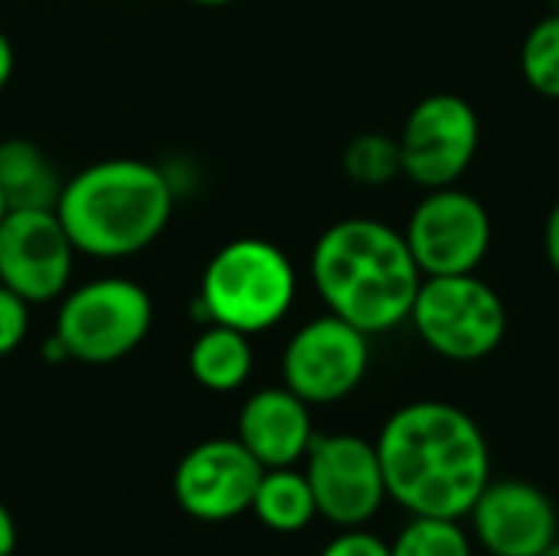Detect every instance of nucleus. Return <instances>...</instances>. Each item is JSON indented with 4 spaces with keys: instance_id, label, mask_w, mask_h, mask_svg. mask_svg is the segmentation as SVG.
<instances>
[{
    "instance_id": "obj_18",
    "label": "nucleus",
    "mask_w": 559,
    "mask_h": 556,
    "mask_svg": "<svg viewBox=\"0 0 559 556\" xmlns=\"http://www.w3.org/2000/svg\"><path fill=\"white\" fill-rule=\"evenodd\" d=\"M344 174L357 187H386L403 174V157H400V141L380 131H364L344 147Z\"/></svg>"
},
{
    "instance_id": "obj_2",
    "label": "nucleus",
    "mask_w": 559,
    "mask_h": 556,
    "mask_svg": "<svg viewBox=\"0 0 559 556\" xmlns=\"http://www.w3.org/2000/svg\"><path fill=\"white\" fill-rule=\"evenodd\" d=\"M311 282L331 315L364 334H386L409 321L423 272L400 229L350 216L318 236Z\"/></svg>"
},
{
    "instance_id": "obj_7",
    "label": "nucleus",
    "mask_w": 559,
    "mask_h": 556,
    "mask_svg": "<svg viewBox=\"0 0 559 556\" xmlns=\"http://www.w3.org/2000/svg\"><path fill=\"white\" fill-rule=\"evenodd\" d=\"M400 157L403 174L423 187H455L481 147V118L475 105L452 92L426 95L406 115L400 131Z\"/></svg>"
},
{
    "instance_id": "obj_27",
    "label": "nucleus",
    "mask_w": 559,
    "mask_h": 556,
    "mask_svg": "<svg viewBox=\"0 0 559 556\" xmlns=\"http://www.w3.org/2000/svg\"><path fill=\"white\" fill-rule=\"evenodd\" d=\"M540 556H559V537L557 541H554V544H550V547H547V551H544V554Z\"/></svg>"
},
{
    "instance_id": "obj_21",
    "label": "nucleus",
    "mask_w": 559,
    "mask_h": 556,
    "mask_svg": "<svg viewBox=\"0 0 559 556\" xmlns=\"http://www.w3.org/2000/svg\"><path fill=\"white\" fill-rule=\"evenodd\" d=\"M29 334V301L0 285V357L13 354Z\"/></svg>"
},
{
    "instance_id": "obj_9",
    "label": "nucleus",
    "mask_w": 559,
    "mask_h": 556,
    "mask_svg": "<svg viewBox=\"0 0 559 556\" xmlns=\"http://www.w3.org/2000/svg\"><path fill=\"white\" fill-rule=\"evenodd\" d=\"M370 370V334L337 315L301 324L282 354V383L308 406L347 400Z\"/></svg>"
},
{
    "instance_id": "obj_23",
    "label": "nucleus",
    "mask_w": 559,
    "mask_h": 556,
    "mask_svg": "<svg viewBox=\"0 0 559 556\" xmlns=\"http://www.w3.org/2000/svg\"><path fill=\"white\" fill-rule=\"evenodd\" d=\"M544 252H547V265L554 269V275L559 279V200L554 203L547 226H544Z\"/></svg>"
},
{
    "instance_id": "obj_28",
    "label": "nucleus",
    "mask_w": 559,
    "mask_h": 556,
    "mask_svg": "<svg viewBox=\"0 0 559 556\" xmlns=\"http://www.w3.org/2000/svg\"><path fill=\"white\" fill-rule=\"evenodd\" d=\"M7 216V200H3V193H0V220Z\"/></svg>"
},
{
    "instance_id": "obj_19",
    "label": "nucleus",
    "mask_w": 559,
    "mask_h": 556,
    "mask_svg": "<svg viewBox=\"0 0 559 556\" xmlns=\"http://www.w3.org/2000/svg\"><path fill=\"white\" fill-rule=\"evenodd\" d=\"M390 556H475V541L452 518H409L390 544Z\"/></svg>"
},
{
    "instance_id": "obj_11",
    "label": "nucleus",
    "mask_w": 559,
    "mask_h": 556,
    "mask_svg": "<svg viewBox=\"0 0 559 556\" xmlns=\"http://www.w3.org/2000/svg\"><path fill=\"white\" fill-rule=\"evenodd\" d=\"M75 246L56 210H7L0 220V285L29 305L69 292Z\"/></svg>"
},
{
    "instance_id": "obj_1",
    "label": "nucleus",
    "mask_w": 559,
    "mask_h": 556,
    "mask_svg": "<svg viewBox=\"0 0 559 556\" xmlns=\"http://www.w3.org/2000/svg\"><path fill=\"white\" fill-rule=\"evenodd\" d=\"M386 498L409 518L465 521L491 482V446L472 413L445 400L400 406L377 436Z\"/></svg>"
},
{
    "instance_id": "obj_24",
    "label": "nucleus",
    "mask_w": 559,
    "mask_h": 556,
    "mask_svg": "<svg viewBox=\"0 0 559 556\" xmlns=\"http://www.w3.org/2000/svg\"><path fill=\"white\" fill-rule=\"evenodd\" d=\"M16 551V521L7 511V505H0V556H13Z\"/></svg>"
},
{
    "instance_id": "obj_10",
    "label": "nucleus",
    "mask_w": 559,
    "mask_h": 556,
    "mask_svg": "<svg viewBox=\"0 0 559 556\" xmlns=\"http://www.w3.org/2000/svg\"><path fill=\"white\" fill-rule=\"evenodd\" d=\"M403 236L423 275H465L488 259L491 216L475 193L439 187L416 203Z\"/></svg>"
},
{
    "instance_id": "obj_15",
    "label": "nucleus",
    "mask_w": 559,
    "mask_h": 556,
    "mask_svg": "<svg viewBox=\"0 0 559 556\" xmlns=\"http://www.w3.org/2000/svg\"><path fill=\"white\" fill-rule=\"evenodd\" d=\"M62 180L52 161L26 138L0 141V193L7 210H56Z\"/></svg>"
},
{
    "instance_id": "obj_6",
    "label": "nucleus",
    "mask_w": 559,
    "mask_h": 556,
    "mask_svg": "<svg viewBox=\"0 0 559 556\" xmlns=\"http://www.w3.org/2000/svg\"><path fill=\"white\" fill-rule=\"evenodd\" d=\"M151 295L131 279L105 275L62 295L56 338L66 347L69 360L105 367L138 351L151 334Z\"/></svg>"
},
{
    "instance_id": "obj_20",
    "label": "nucleus",
    "mask_w": 559,
    "mask_h": 556,
    "mask_svg": "<svg viewBox=\"0 0 559 556\" xmlns=\"http://www.w3.org/2000/svg\"><path fill=\"white\" fill-rule=\"evenodd\" d=\"M521 75L537 95L559 102V10L537 20L524 36Z\"/></svg>"
},
{
    "instance_id": "obj_12",
    "label": "nucleus",
    "mask_w": 559,
    "mask_h": 556,
    "mask_svg": "<svg viewBox=\"0 0 559 556\" xmlns=\"http://www.w3.org/2000/svg\"><path fill=\"white\" fill-rule=\"evenodd\" d=\"M262 465L249 449L233 439H206L193 446L174 469V501L180 511L203 524H226L252 508Z\"/></svg>"
},
{
    "instance_id": "obj_16",
    "label": "nucleus",
    "mask_w": 559,
    "mask_h": 556,
    "mask_svg": "<svg viewBox=\"0 0 559 556\" xmlns=\"http://www.w3.org/2000/svg\"><path fill=\"white\" fill-rule=\"evenodd\" d=\"M187 364H190L193 380L203 390H210V393H233L252 374V344H249V334L210 321V328H203L197 334Z\"/></svg>"
},
{
    "instance_id": "obj_8",
    "label": "nucleus",
    "mask_w": 559,
    "mask_h": 556,
    "mask_svg": "<svg viewBox=\"0 0 559 556\" xmlns=\"http://www.w3.org/2000/svg\"><path fill=\"white\" fill-rule=\"evenodd\" d=\"M301 462H305L301 472L318 505V518H324L337 531L367 528L390 501L377 446L367 442L364 436L354 433L314 436Z\"/></svg>"
},
{
    "instance_id": "obj_3",
    "label": "nucleus",
    "mask_w": 559,
    "mask_h": 556,
    "mask_svg": "<svg viewBox=\"0 0 559 556\" xmlns=\"http://www.w3.org/2000/svg\"><path fill=\"white\" fill-rule=\"evenodd\" d=\"M174 213L170 177L138 157L88 164L62 184L56 216L75 252L92 259H128L160 239Z\"/></svg>"
},
{
    "instance_id": "obj_4",
    "label": "nucleus",
    "mask_w": 559,
    "mask_h": 556,
    "mask_svg": "<svg viewBox=\"0 0 559 556\" xmlns=\"http://www.w3.org/2000/svg\"><path fill=\"white\" fill-rule=\"evenodd\" d=\"M298 275L292 259L269 239L242 236L226 242L203 269L200 315L242 334L275 328L295 305Z\"/></svg>"
},
{
    "instance_id": "obj_13",
    "label": "nucleus",
    "mask_w": 559,
    "mask_h": 556,
    "mask_svg": "<svg viewBox=\"0 0 559 556\" xmlns=\"http://www.w3.org/2000/svg\"><path fill=\"white\" fill-rule=\"evenodd\" d=\"M472 541L491 556H540L559 537L557 505L524 478H491L468 511Z\"/></svg>"
},
{
    "instance_id": "obj_17",
    "label": "nucleus",
    "mask_w": 559,
    "mask_h": 556,
    "mask_svg": "<svg viewBox=\"0 0 559 556\" xmlns=\"http://www.w3.org/2000/svg\"><path fill=\"white\" fill-rule=\"evenodd\" d=\"M249 514L272 534H301L318 518L311 485L298 465L265 469L252 495Z\"/></svg>"
},
{
    "instance_id": "obj_26",
    "label": "nucleus",
    "mask_w": 559,
    "mask_h": 556,
    "mask_svg": "<svg viewBox=\"0 0 559 556\" xmlns=\"http://www.w3.org/2000/svg\"><path fill=\"white\" fill-rule=\"evenodd\" d=\"M197 7H226V3H236V0H190Z\"/></svg>"
},
{
    "instance_id": "obj_14",
    "label": "nucleus",
    "mask_w": 559,
    "mask_h": 556,
    "mask_svg": "<svg viewBox=\"0 0 559 556\" xmlns=\"http://www.w3.org/2000/svg\"><path fill=\"white\" fill-rule=\"evenodd\" d=\"M311 406L282 387H265L252 393L236 419V439L262 469H288L305 459L314 442Z\"/></svg>"
},
{
    "instance_id": "obj_25",
    "label": "nucleus",
    "mask_w": 559,
    "mask_h": 556,
    "mask_svg": "<svg viewBox=\"0 0 559 556\" xmlns=\"http://www.w3.org/2000/svg\"><path fill=\"white\" fill-rule=\"evenodd\" d=\"M10 75H13V46H10V39L0 33V92L7 88Z\"/></svg>"
},
{
    "instance_id": "obj_5",
    "label": "nucleus",
    "mask_w": 559,
    "mask_h": 556,
    "mask_svg": "<svg viewBox=\"0 0 559 556\" xmlns=\"http://www.w3.org/2000/svg\"><path fill=\"white\" fill-rule=\"evenodd\" d=\"M409 324L442 360L478 364L504 344L508 305L478 272L423 275Z\"/></svg>"
},
{
    "instance_id": "obj_22",
    "label": "nucleus",
    "mask_w": 559,
    "mask_h": 556,
    "mask_svg": "<svg viewBox=\"0 0 559 556\" xmlns=\"http://www.w3.org/2000/svg\"><path fill=\"white\" fill-rule=\"evenodd\" d=\"M318 556H390V544L367 528H344Z\"/></svg>"
}]
</instances>
